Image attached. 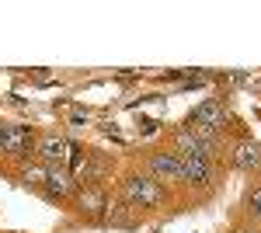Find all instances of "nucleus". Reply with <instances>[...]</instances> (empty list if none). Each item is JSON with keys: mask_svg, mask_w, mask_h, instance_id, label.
Returning a JSON list of instances; mask_svg holds the SVG:
<instances>
[{"mask_svg": "<svg viewBox=\"0 0 261 233\" xmlns=\"http://www.w3.org/2000/svg\"><path fill=\"white\" fill-rule=\"evenodd\" d=\"M70 146H73V143H66V139H60V136H42L39 143H35V157H39L45 167H63V164L70 160Z\"/></svg>", "mask_w": 261, "mask_h": 233, "instance_id": "3", "label": "nucleus"}, {"mask_svg": "<svg viewBox=\"0 0 261 233\" xmlns=\"http://www.w3.org/2000/svg\"><path fill=\"white\" fill-rule=\"evenodd\" d=\"M0 153H7V157L35 153V133L24 129V125H7V122H0Z\"/></svg>", "mask_w": 261, "mask_h": 233, "instance_id": "2", "label": "nucleus"}, {"mask_svg": "<svg viewBox=\"0 0 261 233\" xmlns=\"http://www.w3.org/2000/svg\"><path fill=\"white\" fill-rule=\"evenodd\" d=\"M73 192V181L63 167H45V195L49 198H66Z\"/></svg>", "mask_w": 261, "mask_h": 233, "instance_id": "7", "label": "nucleus"}, {"mask_svg": "<svg viewBox=\"0 0 261 233\" xmlns=\"http://www.w3.org/2000/svg\"><path fill=\"white\" fill-rule=\"evenodd\" d=\"M181 164H185V181L188 185H199V188H209L213 185L216 171H213L209 160H202V157H181Z\"/></svg>", "mask_w": 261, "mask_h": 233, "instance_id": "6", "label": "nucleus"}, {"mask_svg": "<svg viewBox=\"0 0 261 233\" xmlns=\"http://www.w3.org/2000/svg\"><path fill=\"white\" fill-rule=\"evenodd\" d=\"M247 213L254 216V219H261V188H251L247 192Z\"/></svg>", "mask_w": 261, "mask_h": 233, "instance_id": "8", "label": "nucleus"}, {"mask_svg": "<svg viewBox=\"0 0 261 233\" xmlns=\"http://www.w3.org/2000/svg\"><path fill=\"white\" fill-rule=\"evenodd\" d=\"M150 171L157 174V181H185V164L174 150L150 153Z\"/></svg>", "mask_w": 261, "mask_h": 233, "instance_id": "4", "label": "nucleus"}, {"mask_svg": "<svg viewBox=\"0 0 261 233\" xmlns=\"http://www.w3.org/2000/svg\"><path fill=\"white\" fill-rule=\"evenodd\" d=\"M230 164L241 167V171H258V167H261V146L254 143V139H241V143H233V150H230Z\"/></svg>", "mask_w": 261, "mask_h": 233, "instance_id": "5", "label": "nucleus"}, {"mask_svg": "<svg viewBox=\"0 0 261 233\" xmlns=\"http://www.w3.org/2000/svg\"><path fill=\"white\" fill-rule=\"evenodd\" d=\"M122 192H125V202L136 205V209H157L164 198H167L164 185L150 174H129L122 181Z\"/></svg>", "mask_w": 261, "mask_h": 233, "instance_id": "1", "label": "nucleus"}]
</instances>
